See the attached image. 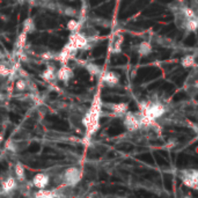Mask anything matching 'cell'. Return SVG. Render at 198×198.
I'll return each instance as SVG.
<instances>
[{
    "instance_id": "1",
    "label": "cell",
    "mask_w": 198,
    "mask_h": 198,
    "mask_svg": "<svg viewBox=\"0 0 198 198\" xmlns=\"http://www.w3.org/2000/svg\"><path fill=\"white\" fill-rule=\"evenodd\" d=\"M101 100L100 97H95L93 104L89 109V111L82 120V124L87 129V131L89 132V134H93L94 132H96L99 128H100V117H101Z\"/></svg>"
},
{
    "instance_id": "18",
    "label": "cell",
    "mask_w": 198,
    "mask_h": 198,
    "mask_svg": "<svg viewBox=\"0 0 198 198\" xmlns=\"http://www.w3.org/2000/svg\"><path fill=\"white\" fill-rule=\"evenodd\" d=\"M181 65L185 69H190L192 66L196 65V61H195V56L194 55H187L181 59Z\"/></svg>"
},
{
    "instance_id": "2",
    "label": "cell",
    "mask_w": 198,
    "mask_h": 198,
    "mask_svg": "<svg viewBox=\"0 0 198 198\" xmlns=\"http://www.w3.org/2000/svg\"><path fill=\"white\" fill-rule=\"evenodd\" d=\"M164 112H166V108H164V105L162 103H160V102H153V103L148 102V105L146 107V109L141 114L145 115L146 117H148L149 120L155 121V120L162 117L164 115Z\"/></svg>"
},
{
    "instance_id": "11",
    "label": "cell",
    "mask_w": 198,
    "mask_h": 198,
    "mask_svg": "<svg viewBox=\"0 0 198 198\" xmlns=\"http://www.w3.org/2000/svg\"><path fill=\"white\" fill-rule=\"evenodd\" d=\"M56 71L57 69H56V67L53 65H48L46 69L43 71L41 78L46 82H53L56 80Z\"/></svg>"
},
{
    "instance_id": "24",
    "label": "cell",
    "mask_w": 198,
    "mask_h": 198,
    "mask_svg": "<svg viewBox=\"0 0 198 198\" xmlns=\"http://www.w3.org/2000/svg\"><path fill=\"white\" fill-rule=\"evenodd\" d=\"M12 74V69L7 67V65L4 61H0V77H8Z\"/></svg>"
},
{
    "instance_id": "20",
    "label": "cell",
    "mask_w": 198,
    "mask_h": 198,
    "mask_svg": "<svg viewBox=\"0 0 198 198\" xmlns=\"http://www.w3.org/2000/svg\"><path fill=\"white\" fill-rule=\"evenodd\" d=\"M66 27H67V29H69L71 33L79 31V30H80V28H81V22H80V21H78V20L72 19V20H69V22H67Z\"/></svg>"
},
{
    "instance_id": "14",
    "label": "cell",
    "mask_w": 198,
    "mask_h": 198,
    "mask_svg": "<svg viewBox=\"0 0 198 198\" xmlns=\"http://www.w3.org/2000/svg\"><path fill=\"white\" fill-rule=\"evenodd\" d=\"M14 173H15V179L17 181H26V170H25V167L21 162H16L14 164Z\"/></svg>"
},
{
    "instance_id": "7",
    "label": "cell",
    "mask_w": 198,
    "mask_h": 198,
    "mask_svg": "<svg viewBox=\"0 0 198 198\" xmlns=\"http://www.w3.org/2000/svg\"><path fill=\"white\" fill-rule=\"evenodd\" d=\"M74 73L73 69L69 67L67 64H61V66L56 71V79L63 82H69V80L73 78Z\"/></svg>"
},
{
    "instance_id": "8",
    "label": "cell",
    "mask_w": 198,
    "mask_h": 198,
    "mask_svg": "<svg viewBox=\"0 0 198 198\" xmlns=\"http://www.w3.org/2000/svg\"><path fill=\"white\" fill-rule=\"evenodd\" d=\"M50 183V177L44 174V173H38L33 177V185L37 189H45Z\"/></svg>"
},
{
    "instance_id": "13",
    "label": "cell",
    "mask_w": 198,
    "mask_h": 198,
    "mask_svg": "<svg viewBox=\"0 0 198 198\" xmlns=\"http://www.w3.org/2000/svg\"><path fill=\"white\" fill-rule=\"evenodd\" d=\"M137 52L139 53V56H141V57H147L152 52V45L147 41H143L138 45Z\"/></svg>"
},
{
    "instance_id": "15",
    "label": "cell",
    "mask_w": 198,
    "mask_h": 198,
    "mask_svg": "<svg viewBox=\"0 0 198 198\" xmlns=\"http://www.w3.org/2000/svg\"><path fill=\"white\" fill-rule=\"evenodd\" d=\"M123 42H124V37H123L121 34H118L117 35V37L112 41V43H111V48H110V50H111L112 53L117 55V53H120V52L122 51V45H123Z\"/></svg>"
},
{
    "instance_id": "3",
    "label": "cell",
    "mask_w": 198,
    "mask_h": 198,
    "mask_svg": "<svg viewBox=\"0 0 198 198\" xmlns=\"http://www.w3.org/2000/svg\"><path fill=\"white\" fill-rule=\"evenodd\" d=\"M88 38H87L85 35L80 31H74L69 35V45L73 49V50H82V49H86L87 45H88Z\"/></svg>"
},
{
    "instance_id": "12",
    "label": "cell",
    "mask_w": 198,
    "mask_h": 198,
    "mask_svg": "<svg viewBox=\"0 0 198 198\" xmlns=\"http://www.w3.org/2000/svg\"><path fill=\"white\" fill-rule=\"evenodd\" d=\"M110 109L116 116L124 115L125 112L129 110V103L126 102H120V103H112L110 104Z\"/></svg>"
},
{
    "instance_id": "19",
    "label": "cell",
    "mask_w": 198,
    "mask_h": 198,
    "mask_svg": "<svg viewBox=\"0 0 198 198\" xmlns=\"http://www.w3.org/2000/svg\"><path fill=\"white\" fill-rule=\"evenodd\" d=\"M27 33L25 31H22V33H20L19 36H17L16 41H15V49L17 50H23V48H25V45L27 43Z\"/></svg>"
},
{
    "instance_id": "27",
    "label": "cell",
    "mask_w": 198,
    "mask_h": 198,
    "mask_svg": "<svg viewBox=\"0 0 198 198\" xmlns=\"http://www.w3.org/2000/svg\"><path fill=\"white\" fill-rule=\"evenodd\" d=\"M75 13H77V10L73 8H66L65 9V14L66 15H69V16H73V15H75Z\"/></svg>"
},
{
    "instance_id": "26",
    "label": "cell",
    "mask_w": 198,
    "mask_h": 198,
    "mask_svg": "<svg viewBox=\"0 0 198 198\" xmlns=\"http://www.w3.org/2000/svg\"><path fill=\"white\" fill-rule=\"evenodd\" d=\"M41 57L43 58L44 61H51V59H55V58H56V55L51 51H45L41 55Z\"/></svg>"
},
{
    "instance_id": "6",
    "label": "cell",
    "mask_w": 198,
    "mask_h": 198,
    "mask_svg": "<svg viewBox=\"0 0 198 198\" xmlns=\"http://www.w3.org/2000/svg\"><path fill=\"white\" fill-rule=\"evenodd\" d=\"M123 124L125 126V129L128 131H137L138 129H140V116H138L137 114L134 112L128 111L124 114V121H123Z\"/></svg>"
},
{
    "instance_id": "28",
    "label": "cell",
    "mask_w": 198,
    "mask_h": 198,
    "mask_svg": "<svg viewBox=\"0 0 198 198\" xmlns=\"http://www.w3.org/2000/svg\"><path fill=\"white\" fill-rule=\"evenodd\" d=\"M6 148H8V149H10V151H12V152H15V151H16V149H15V146H14V144H13V143H12V144H10V143H7V144H6Z\"/></svg>"
},
{
    "instance_id": "21",
    "label": "cell",
    "mask_w": 198,
    "mask_h": 198,
    "mask_svg": "<svg viewBox=\"0 0 198 198\" xmlns=\"http://www.w3.org/2000/svg\"><path fill=\"white\" fill-rule=\"evenodd\" d=\"M185 28H187V30L195 33L197 29V17L185 19Z\"/></svg>"
},
{
    "instance_id": "29",
    "label": "cell",
    "mask_w": 198,
    "mask_h": 198,
    "mask_svg": "<svg viewBox=\"0 0 198 198\" xmlns=\"http://www.w3.org/2000/svg\"><path fill=\"white\" fill-rule=\"evenodd\" d=\"M175 145H176V143H175L174 140H169L168 144H167V147H168V148H172V147L175 146Z\"/></svg>"
},
{
    "instance_id": "22",
    "label": "cell",
    "mask_w": 198,
    "mask_h": 198,
    "mask_svg": "<svg viewBox=\"0 0 198 198\" xmlns=\"http://www.w3.org/2000/svg\"><path fill=\"white\" fill-rule=\"evenodd\" d=\"M27 88H28V82H27L26 79H17L16 82H15V89H16L17 92H25L27 90Z\"/></svg>"
},
{
    "instance_id": "25",
    "label": "cell",
    "mask_w": 198,
    "mask_h": 198,
    "mask_svg": "<svg viewBox=\"0 0 198 198\" xmlns=\"http://www.w3.org/2000/svg\"><path fill=\"white\" fill-rule=\"evenodd\" d=\"M182 13H183V15L185 19H191V17H196V13L192 10V9L190 8V7H184V8L182 9Z\"/></svg>"
},
{
    "instance_id": "17",
    "label": "cell",
    "mask_w": 198,
    "mask_h": 198,
    "mask_svg": "<svg viewBox=\"0 0 198 198\" xmlns=\"http://www.w3.org/2000/svg\"><path fill=\"white\" fill-rule=\"evenodd\" d=\"M35 29H36V26H35L34 20H33L31 17L26 19L25 22H23V25H22V31L29 34V33H34Z\"/></svg>"
},
{
    "instance_id": "30",
    "label": "cell",
    "mask_w": 198,
    "mask_h": 198,
    "mask_svg": "<svg viewBox=\"0 0 198 198\" xmlns=\"http://www.w3.org/2000/svg\"><path fill=\"white\" fill-rule=\"evenodd\" d=\"M2 57H4V53L0 51V58H2Z\"/></svg>"
},
{
    "instance_id": "16",
    "label": "cell",
    "mask_w": 198,
    "mask_h": 198,
    "mask_svg": "<svg viewBox=\"0 0 198 198\" xmlns=\"http://www.w3.org/2000/svg\"><path fill=\"white\" fill-rule=\"evenodd\" d=\"M86 69L87 72L90 75H93V77H99L102 73V67L100 65L95 64V63H88V64H86Z\"/></svg>"
},
{
    "instance_id": "4",
    "label": "cell",
    "mask_w": 198,
    "mask_h": 198,
    "mask_svg": "<svg viewBox=\"0 0 198 198\" xmlns=\"http://www.w3.org/2000/svg\"><path fill=\"white\" fill-rule=\"evenodd\" d=\"M64 183L67 187H74L81 180V172L78 167H69L63 175Z\"/></svg>"
},
{
    "instance_id": "5",
    "label": "cell",
    "mask_w": 198,
    "mask_h": 198,
    "mask_svg": "<svg viewBox=\"0 0 198 198\" xmlns=\"http://www.w3.org/2000/svg\"><path fill=\"white\" fill-rule=\"evenodd\" d=\"M181 180L185 187L192 190L198 189V173L196 169L183 170L181 173Z\"/></svg>"
},
{
    "instance_id": "10",
    "label": "cell",
    "mask_w": 198,
    "mask_h": 198,
    "mask_svg": "<svg viewBox=\"0 0 198 198\" xmlns=\"http://www.w3.org/2000/svg\"><path fill=\"white\" fill-rule=\"evenodd\" d=\"M17 188V180L13 176H8L5 181L1 183V191L4 194H9Z\"/></svg>"
},
{
    "instance_id": "9",
    "label": "cell",
    "mask_w": 198,
    "mask_h": 198,
    "mask_svg": "<svg viewBox=\"0 0 198 198\" xmlns=\"http://www.w3.org/2000/svg\"><path fill=\"white\" fill-rule=\"evenodd\" d=\"M103 82L109 87H115L120 84V80H121V75L117 73V72H114V71H108L105 72L102 77Z\"/></svg>"
},
{
    "instance_id": "23",
    "label": "cell",
    "mask_w": 198,
    "mask_h": 198,
    "mask_svg": "<svg viewBox=\"0 0 198 198\" xmlns=\"http://www.w3.org/2000/svg\"><path fill=\"white\" fill-rule=\"evenodd\" d=\"M35 196L36 197H46V198H50V197H55V196H57L55 192H52V191H49V190H45V189H38V191L35 194Z\"/></svg>"
}]
</instances>
